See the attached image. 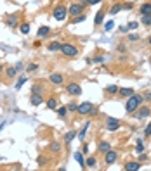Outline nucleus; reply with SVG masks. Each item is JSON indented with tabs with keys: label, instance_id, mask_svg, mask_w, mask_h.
<instances>
[{
	"label": "nucleus",
	"instance_id": "obj_4",
	"mask_svg": "<svg viewBox=\"0 0 151 171\" xmlns=\"http://www.w3.org/2000/svg\"><path fill=\"white\" fill-rule=\"evenodd\" d=\"M85 5H87V4H85L83 0L80 2V4H71V5H70V9H68V14L73 16V17H75V16H78V14H82Z\"/></svg>",
	"mask_w": 151,
	"mask_h": 171
},
{
	"label": "nucleus",
	"instance_id": "obj_12",
	"mask_svg": "<svg viewBox=\"0 0 151 171\" xmlns=\"http://www.w3.org/2000/svg\"><path fill=\"white\" fill-rule=\"evenodd\" d=\"M104 14H106V11L104 9H101V11L96 14V17H94V24L96 26H99V24H102V21H104Z\"/></svg>",
	"mask_w": 151,
	"mask_h": 171
},
{
	"label": "nucleus",
	"instance_id": "obj_44",
	"mask_svg": "<svg viewBox=\"0 0 151 171\" xmlns=\"http://www.w3.org/2000/svg\"><path fill=\"white\" fill-rule=\"evenodd\" d=\"M38 164L40 166H45V157H38Z\"/></svg>",
	"mask_w": 151,
	"mask_h": 171
},
{
	"label": "nucleus",
	"instance_id": "obj_2",
	"mask_svg": "<svg viewBox=\"0 0 151 171\" xmlns=\"http://www.w3.org/2000/svg\"><path fill=\"white\" fill-rule=\"evenodd\" d=\"M61 54L66 56V57H75L76 54H78V48L73 43H63L61 45Z\"/></svg>",
	"mask_w": 151,
	"mask_h": 171
},
{
	"label": "nucleus",
	"instance_id": "obj_22",
	"mask_svg": "<svg viewBox=\"0 0 151 171\" xmlns=\"http://www.w3.org/2000/svg\"><path fill=\"white\" fill-rule=\"evenodd\" d=\"M118 93H120V95H123V97H130L134 93V90L132 88H120V90H118Z\"/></svg>",
	"mask_w": 151,
	"mask_h": 171
},
{
	"label": "nucleus",
	"instance_id": "obj_14",
	"mask_svg": "<svg viewBox=\"0 0 151 171\" xmlns=\"http://www.w3.org/2000/svg\"><path fill=\"white\" fill-rule=\"evenodd\" d=\"M139 12H141V16L143 14H151V2H144V4L139 7Z\"/></svg>",
	"mask_w": 151,
	"mask_h": 171
},
{
	"label": "nucleus",
	"instance_id": "obj_15",
	"mask_svg": "<svg viewBox=\"0 0 151 171\" xmlns=\"http://www.w3.org/2000/svg\"><path fill=\"white\" fill-rule=\"evenodd\" d=\"M61 45H63V43H59V42L54 40V42H50V43H49V47H47V48H49L50 52H57V50H61Z\"/></svg>",
	"mask_w": 151,
	"mask_h": 171
},
{
	"label": "nucleus",
	"instance_id": "obj_45",
	"mask_svg": "<svg viewBox=\"0 0 151 171\" xmlns=\"http://www.w3.org/2000/svg\"><path fill=\"white\" fill-rule=\"evenodd\" d=\"M123 9H127V11H130V9H132V4H130V2H127V4H123Z\"/></svg>",
	"mask_w": 151,
	"mask_h": 171
},
{
	"label": "nucleus",
	"instance_id": "obj_16",
	"mask_svg": "<svg viewBox=\"0 0 151 171\" xmlns=\"http://www.w3.org/2000/svg\"><path fill=\"white\" fill-rule=\"evenodd\" d=\"M89 126H91V121H87V123L83 125V128H82V130L78 131V138H80V140H83V138H85V133H87Z\"/></svg>",
	"mask_w": 151,
	"mask_h": 171
},
{
	"label": "nucleus",
	"instance_id": "obj_8",
	"mask_svg": "<svg viewBox=\"0 0 151 171\" xmlns=\"http://www.w3.org/2000/svg\"><path fill=\"white\" fill-rule=\"evenodd\" d=\"M149 114H151V109L148 107V105H143V107L139 105V109H137V112H136V118L137 119H146Z\"/></svg>",
	"mask_w": 151,
	"mask_h": 171
},
{
	"label": "nucleus",
	"instance_id": "obj_26",
	"mask_svg": "<svg viewBox=\"0 0 151 171\" xmlns=\"http://www.w3.org/2000/svg\"><path fill=\"white\" fill-rule=\"evenodd\" d=\"M7 26H11V28L18 26V17H16V16H11V17L7 19Z\"/></svg>",
	"mask_w": 151,
	"mask_h": 171
},
{
	"label": "nucleus",
	"instance_id": "obj_11",
	"mask_svg": "<svg viewBox=\"0 0 151 171\" xmlns=\"http://www.w3.org/2000/svg\"><path fill=\"white\" fill-rule=\"evenodd\" d=\"M30 102H31V105H40L42 102H44V99H42V95H38V93H31V97H30Z\"/></svg>",
	"mask_w": 151,
	"mask_h": 171
},
{
	"label": "nucleus",
	"instance_id": "obj_43",
	"mask_svg": "<svg viewBox=\"0 0 151 171\" xmlns=\"http://www.w3.org/2000/svg\"><path fill=\"white\" fill-rule=\"evenodd\" d=\"M143 97H144V100H151V92H146Z\"/></svg>",
	"mask_w": 151,
	"mask_h": 171
},
{
	"label": "nucleus",
	"instance_id": "obj_42",
	"mask_svg": "<svg viewBox=\"0 0 151 171\" xmlns=\"http://www.w3.org/2000/svg\"><path fill=\"white\" fill-rule=\"evenodd\" d=\"M66 107H68V111H76V107H78V105H76V104H68Z\"/></svg>",
	"mask_w": 151,
	"mask_h": 171
},
{
	"label": "nucleus",
	"instance_id": "obj_10",
	"mask_svg": "<svg viewBox=\"0 0 151 171\" xmlns=\"http://www.w3.org/2000/svg\"><path fill=\"white\" fill-rule=\"evenodd\" d=\"M49 81L52 83V85H61V83L64 81V76L61 75V73H52V75L49 76Z\"/></svg>",
	"mask_w": 151,
	"mask_h": 171
},
{
	"label": "nucleus",
	"instance_id": "obj_33",
	"mask_svg": "<svg viewBox=\"0 0 151 171\" xmlns=\"http://www.w3.org/2000/svg\"><path fill=\"white\" fill-rule=\"evenodd\" d=\"M118 86H115V85H110V86H106V92L108 93H118Z\"/></svg>",
	"mask_w": 151,
	"mask_h": 171
},
{
	"label": "nucleus",
	"instance_id": "obj_24",
	"mask_svg": "<svg viewBox=\"0 0 151 171\" xmlns=\"http://www.w3.org/2000/svg\"><path fill=\"white\" fill-rule=\"evenodd\" d=\"M5 73H7V76L9 78H14L16 75H18V67H7V71H5Z\"/></svg>",
	"mask_w": 151,
	"mask_h": 171
},
{
	"label": "nucleus",
	"instance_id": "obj_34",
	"mask_svg": "<svg viewBox=\"0 0 151 171\" xmlns=\"http://www.w3.org/2000/svg\"><path fill=\"white\" fill-rule=\"evenodd\" d=\"M66 112H68V107H66V105L57 109V114H59V118H64V116H66Z\"/></svg>",
	"mask_w": 151,
	"mask_h": 171
},
{
	"label": "nucleus",
	"instance_id": "obj_36",
	"mask_svg": "<svg viewBox=\"0 0 151 171\" xmlns=\"http://www.w3.org/2000/svg\"><path fill=\"white\" fill-rule=\"evenodd\" d=\"M113 26H115V22L113 21H108L104 24V31H111V30H113Z\"/></svg>",
	"mask_w": 151,
	"mask_h": 171
},
{
	"label": "nucleus",
	"instance_id": "obj_30",
	"mask_svg": "<svg viewBox=\"0 0 151 171\" xmlns=\"http://www.w3.org/2000/svg\"><path fill=\"white\" fill-rule=\"evenodd\" d=\"M96 164H97V161H96V157H89V159L85 161V166H89V168H94Z\"/></svg>",
	"mask_w": 151,
	"mask_h": 171
},
{
	"label": "nucleus",
	"instance_id": "obj_49",
	"mask_svg": "<svg viewBox=\"0 0 151 171\" xmlns=\"http://www.w3.org/2000/svg\"><path fill=\"white\" fill-rule=\"evenodd\" d=\"M0 73H2V66H0Z\"/></svg>",
	"mask_w": 151,
	"mask_h": 171
},
{
	"label": "nucleus",
	"instance_id": "obj_25",
	"mask_svg": "<svg viewBox=\"0 0 151 171\" xmlns=\"http://www.w3.org/2000/svg\"><path fill=\"white\" fill-rule=\"evenodd\" d=\"M19 31H21L23 35H28L30 33V24H28V22H23V24L19 26Z\"/></svg>",
	"mask_w": 151,
	"mask_h": 171
},
{
	"label": "nucleus",
	"instance_id": "obj_32",
	"mask_svg": "<svg viewBox=\"0 0 151 171\" xmlns=\"http://www.w3.org/2000/svg\"><path fill=\"white\" fill-rule=\"evenodd\" d=\"M44 92V88H42V85H33V88H31V93H38V95H40V93Z\"/></svg>",
	"mask_w": 151,
	"mask_h": 171
},
{
	"label": "nucleus",
	"instance_id": "obj_20",
	"mask_svg": "<svg viewBox=\"0 0 151 171\" xmlns=\"http://www.w3.org/2000/svg\"><path fill=\"white\" fill-rule=\"evenodd\" d=\"M50 33V28L49 26H40V28H38V37H47V35H49Z\"/></svg>",
	"mask_w": 151,
	"mask_h": 171
},
{
	"label": "nucleus",
	"instance_id": "obj_7",
	"mask_svg": "<svg viewBox=\"0 0 151 171\" xmlns=\"http://www.w3.org/2000/svg\"><path fill=\"white\" fill-rule=\"evenodd\" d=\"M117 157H118V154H117V150H108V152H104V164H115V161H117Z\"/></svg>",
	"mask_w": 151,
	"mask_h": 171
},
{
	"label": "nucleus",
	"instance_id": "obj_1",
	"mask_svg": "<svg viewBox=\"0 0 151 171\" xmlns=\"http://www.w3.org/2000/svg\"><path fill=\"white\" fill-rule=\"evenodd\" d=\"M144 100V97L143 95H137V93H132V95L128 97V100L127 104H125V111L128 112V114H134V112L139 109V105L143 104Z\"/></svg>",
	"mask_w": 151,
	"mask_h": 171
},
{
	"label": "nucleus",
	"instance_id": "obj_29",
	"mask_svg": "<svg viewBox=\"0 0 151 171\" xmlns=\"http://www.w3.org/2000/svg\"><path fill=\"white\" fill-rule=\"evenodd\" d=\"M143 150H144V144H143V140L139 138V140H137V144H136V152H137V154H141Z\"/></svg>",
	"mask_w": 151,
	"mask_h": 171
},
{
	"label": "nucleus",
	"instance_id": "obj_38",
	"mask_svg": "<svg viewBox=\"0 0 151 171\" xmlns=\"http://www.w3.org/2000/svg\"><path fill=\"white\" fill-rule=\"evenodd\" d=\"M137 40H139V35H137V33H130V35H128V42H137Z\"/></svg>",
	"mask_w": 151,
	"mask_h": 171
},
{
	"label": "nucleus",
	"instance_id": "obj_21",
	"mask_svg": "<svg viewBox=\"0 0 151 171\" xmlns=\"http://www.w3.org/2000/svg\"><path fill=\"white\" fill-rule=\"evenodd\" d=\"M122 9H123V4H115L113 7L110 9V14H113V16H115V14H118V12H120Z\"/></svg>",
	"mask_w": 151,
	"mask_h": 171
},
{
	"label": "nucleus",
	"instance_id": "obj_39",
	"mask_svg": "<svg viewBox=\"0 0 151 171\" xmlns=\"http://www.w3.org/2000/svg\"><path fill=\"white\" fill-rule=\"evenodd\" d=\"M37 69H38V64H35V62H33V64H30V66L26 67L28 73H31V71H37Z\"/></svg>",
	"mask_w": 151,
	"mask_h": 171
},
{
	"label": "nucleus",
	"instance_id": "obj_41",
	"mask_svg": "<svg viewBox=\"0 0 151 171\" xmlns=\"http://www.w3.org/2000/svg\"><path fill=\"white\" fill-rule=\"evenodd\" d=\"M149 135H151V123L148 125V126H146V130H144V137H149Z\"/></svg>",
	"mask_w": 151,
	"mask_h": 171
},
{
	"label": "nucleus",
	"instance_id": "obj_3",
	"mask_svg": "<svg viewBox=\"0 0 151 171\" xmlns=\"http://www.w3.org/2000/svg\"><path fill=\"white\" fill-rule=\"evenodd\" d=\"M52 16H54L56 21H64L66 16H68V9L64 7V5H57V7L52 11Z\"/></svg>",
	"mask_w": 151,
	"mask_h": 171
},
{
	"label": "nucleus",
	"instance_id": "obj_9",
	"mask_svg": "<svg viewBox=\"0 0 151 171\" xmlns=\"http://www.w3.org/2000/svg\"><path fill=\"white\" fill-rule=\"evenodd\" d=\"M106 128H108L110 131L118 130V128H120V121H118L117 118H108L106 119Z\"/></svg>",
	"mask_w": 151,
	"mask_h": 171
},
{
	"label": "nucleus",
	"instance_id": "obj_17",
	"mask_svg": "<svg viewBox=\"0 0 151 171\" xmlns=\"http://www.w3.org/2000/svg\"><path fill=\"white\" fill-rule=\"evenodd\" d=\"M73 157H75V161L80 164V166H82V168H85V159H83V156H82V154H80V152H75V154H73Z\"/></svg>",
	"mask_w": 151,
	"mask_h": 171
},
{
	"label": "nucleus",
	"instance_id": "obj_5",
	"mask_svg": "<svg viewBox=\"0 0 151 171\" xmlns=\"http://www.w3.org/2000/svg\"><path fill=\"white\" fill-rule=\"evenodd\" d=\"M92 109H94V105H92L91 102H82V104H78V107H76V112L85 116V114H91Z\"/></svg>",
	"mask_w": 151,
	"mask_h": 171
},
{
	"label": "nucleus",
	"instance_id": "obj_40",
	"mask_svg": "<svg viewBox=\"0 0 151 171\" xmlns=\"http://www.w3.org/2000/svg\"><path fill=\"white\" fill-rule=\"evenodd\" d=\"M87 5H96V4H101V0H83Z\"/></svg>",
	"mask_w": 151,
	"mask_h": 171
},
{
	"label": "nucleus",
	"instance_id": "obj_27",
	"mask_svg": "<svg viewBox=\"0 0 151 171\" xmlns=\"http://www.w3.org/2000/svg\"><path fill=\"white\" fill-rule=\"evenodd\" d=\"M143 24L144 26H151V14H143Z\"/></svg>",
	"mask_w": 151,
	"mask_h": 171
},
{
	"label": "nucleus",
	"instance_id": "obj_23",
	"mask_svg": "<svg viewBox=\"0 0 151 171\" xmlns=\"http://www.w3.org/2000/svg\"><path fill=\"white\" fill-rule=\"evenodd\" d=\"M85 17H87V16H85V14H78V16H75V17H73V24H78V22H83V21H85Z\"/></svg>",
	"mask_w": 151,
	"mask_h": 171
},
{
	"label": "nucleus",
	"instance_id": "obj_37",
	"mask_svg": "<svg viewBox=\"0 0 151 171\" xmlns=\"http://www.w3.org/2000/svg\"><path fill=\"white\" fill-rule=\"evenodd\" d=\"M50 150H52V152H59V150H61V145L57 144V142H54V144L50 145Z\"/></svg>",
	"mask_w": 151,
	"mask_h": 171
},
{
	"label": "nucleus",
	"instance_id": "obj_46",
	"mask_svg": "<svg viewBox=\"0 0 151 171\" xmlns=\"http://www.w3.org/2000/svg\"><path fill=\"white\" fill-rule=\"evenodd\" d=\"M102 61H104V57H101V56H99V57H94V62H102Z\"/></svg>",
	"mask_w": 151,
	"mask_h": 171
},
{
	"label": "nucleus",
	"instance_id": "obj_35",
	"mask_svg": "<svg viewBox=\"0 0 151 171\" xmlns=\"http://www.w3.org/2000/svg\"><path fill=\"white\" fill-rule=\"evenodd\" d=\"M127 26H128V30H130V31H134V30H137V26H139V22H137V21H130V22L127 24Z\"/></svg>",
	"mask_w": 151,
	"mask_h": 171
},
{
	"label": "nucleus",
	"instance_id": "obj_31",
	"mask_svg": "<svg viewBox=\"0 0 151 171\" xmlns=\"http://www.w3.org/2000/svg\"><path fill=\"white\" fill-rule=\"evenodd\" d=\"M26 81H28V80H26V76H21V78L18 80V83H16V88L19 90V88H21V86H23V85H24V83H26Z\"/></svg>",
	"mask_w": 151,
	"mask_h": 171
},
{
	"label": "nucleus",
	"instance_id": "obj_19",
	"mask_svg": "<svg viewBox=\"0 0 151 171\" xmlns=\"http://www.w3.org/2000/svg\"><path fill=\"white\" fill-rule=\"evenodd\" d=\"M76 135H78V133H76V131H73V130L68 131V133L64 135V142H66V144H71V140L76 137Z\"/></svg>",
	"mask_w": 151,
	"mask_h": 171
},
{
	"label": "nucleus",
	"instance_id": "obj_18",
	"mask_svg": "<svg viewBox=\"0 0 151 171\" xmlns=\"http://www.w3.org/2000/svg\"><path fill=\"white\" fill-rule=\"evenodd\" d=\"M111 149V145H110V142H101V144H99V152H108V150Z\"/></svg>",
	"mask_w": 151,
	"mask_h": 171
},
{
	"label": "nucleus",
	"instance_id": "obj_6",
	"mask_svg": "<svg viewBox=\"0 0 151 171\" xmlns=\"http://www.w3.org/2000/svg\"><path fill=\"white\" fill-rule=\"evenodd\" d=\"M66 92H68L70 95H73V97H78V95H82V86H80L78 83H68Z\"/></svg>",
	"mask_w": 151,
	"mask_h": 171
},
{
	"label": "nucleus",
	"instance_id": "obj_13",
	"mask_svg": "<svg viewBox=\"0 0 151 171\" xmlns=\"http://www.w3.org/2000/svg\"><path fill=\"white\" fill-rule=\"evenodd\" d=\"M125 169L127 171H137V169H141V164H139V161H130V163H127L125 164Z\"/></svg>",
	"mask_w": 151,
	"mask_h": 171
},
{
	"label": "nucleus",
	"instance_id": "obj_28",
	"mask_svg": "<svg viewBox=\"0 0 151 171\" xmlns=\"http://www.w3.org/2000/svg\"><path fill=\"white\" fill-rule=\"evenodd\" d=\"M57 107V100L56 99H49L47 100V109H56Z\"/></svg>",
	"mask_w": 151,
	"mask_h": 171
},
{
	"label": "nucleus",
	"instance_id": "obj_48",
	"mask_svg": "<svg viewBox=\"0 0 151 171\" xmlns=\"http://www.w3.org/2000/svg\"><path fill=\"white\" fill-rule=\"evenodd\" d=\"M148 42H149V43H151V37H149V40H148Z\"/></svg>",
	"mask_w": 151,
	"mask_h": 171
},
{
	"label": "nucleus",
	"instance_id": "obj_47",
	"mask_svg": "<svg viewBox=\"0 0 151 171\" xmlns=\"http://www.w3.org/2000/svg\"><path fill=\"white\" fill-rule=\"evenodd\" d=\"M120 31H122V33H127V31H130V30H128V26H122Z\"/></svg>",
	"mask_w": 151,
	"mask_h": 171
}]
</instances>
